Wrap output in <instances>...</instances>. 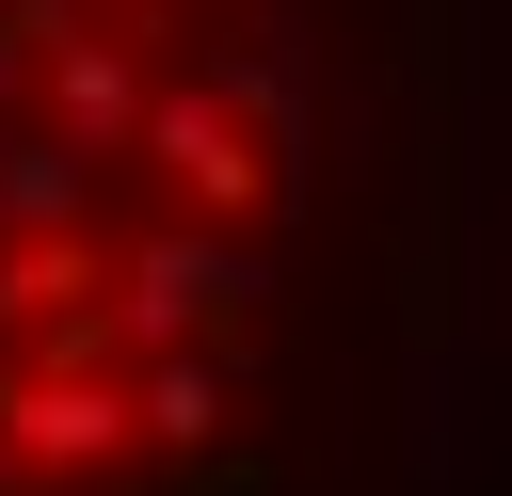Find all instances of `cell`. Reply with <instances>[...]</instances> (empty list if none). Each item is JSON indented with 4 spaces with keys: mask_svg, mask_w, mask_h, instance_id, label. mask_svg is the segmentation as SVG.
<instances>
[{
    "mask_svg": "<svg viewBox=\"0 0 512 496\" xmlns=\"http://www.w3.org/2000/svg\"><path fill=\"white\" fill-rule=\"evenodd\" d=\"M432 176L448 0H0V496H304Z\"/></svg>",
    "mask_w": 512,
    "mask_h": 496,
    "instance_id": "obj_1",
    "label": "cell"
}]
</instances>
